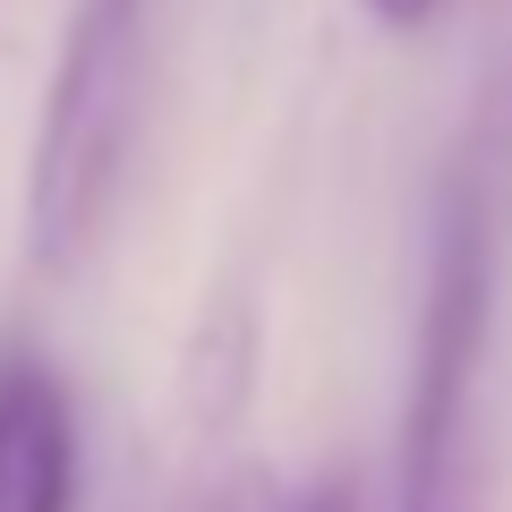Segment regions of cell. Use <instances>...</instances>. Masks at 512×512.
<instances>
[{
	"label": "cell",
	"mask_w": 512,
	"mask_h": 512,
	"mask_svg": "<svg viewBox=\"0 0 512 512\" xmlns=\"http://www.w3.org/2000/svg\"><path fill=\"white\" fill-rule=\"evenodd\" d=\"M146 43L154 0H69L35 154H26V256L43 274H69L120 205L137 111H146Z\"/></svg>",
	"instance_id": "2"
},
{
	"label": "cell",
	"mask_w": 512,
	"mask_h": 512,
	"mask_svg": "<svg viewBox=\"0 0 512 512\" xmlns=\"http://www.w3.org/2000/svg\"><path fill=\"white\" fill-rule=\"evenodd\" d=\"M188 512H274V504H265V487H256V478H239V487L205 495V504H188Z\"/></svg>",
	"instance_id": "5"
},
{
	"label": "cell",
	"mask_w": 512,
	"mask_h": 512,
	"mask_svg": "<svg viewBox=\"0 0 512 512\" xmlns=\"http://www.w3.org/2000/svg\"><path fill=\"white\" fill-rule=\"evenodd\" d=\"M77 402L43 350H0V512H77Z\"/></svg>",
	"instance_id": "3"
},
{
	"label": "cell",
	"mask_w": 512,
	"mask_h": 512,
	"mask_svg": "<svg viewBox=\"0 0 512 512\" xmlns=\"http://www.w3.org/2000/svg\"><path fill=\"white\" fill-rule=\"evenodd\" d=\"M359 9L384 26V35H419V26L444 18V0H359Z\"/></svg>",
	"instance_id": "4"
},
{
	"label": "cell",
	"mask_w": 512,
	"mask_h": 512,
	"mask_svg": "<svg viewBox=\"0 0 512 512\" xmlns=\"http://www.w3.org/2000/svg\"><path fill=\"white\" fill-rule=\"evenodd\" d=\"M495 333V205L470 163L444 171L436 231H427L419 333H410V393H402V453H393V512H478V367Z\"/></svg>",
	"instance_id": "1"
},
{
	"label": "cell",
	"mask_w": 512,
	"mask_h": 512,
	"mask_svg": "<svg viewBox=\"0 0 512 512\" xmlns=\"http://www.w3.org/2000/svg\"><path fill=\"white\" fill-rule=\"evenodd\" d=\"M299 512H359V504H350V487H316Z\"/></svg>",
	"instance_id": "6"
}]
</instances>
